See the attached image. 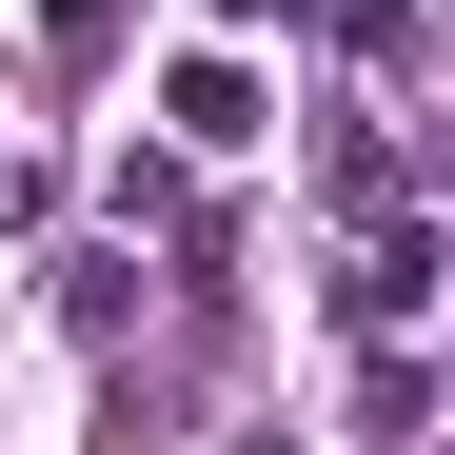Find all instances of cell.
<instances>
[{
    "instance_id": "cell-1",
    "label": "cell",
    "mask_w": 455,
    "mask_h": 455,
    "mask_svg": "<svg viewBox=\"0 0 455 455\" xmlns=\"http://www.w3.org/2000/svg\"><path fill=\"white\" fill-rule=\"evenodd\" d=\"M159 119H179V159H238V139H258V60H179Z\"/></svg>"
},
{
    "instance_id": "cell-2",
    "label": "cell",
    "mask_w": 455,
    "mask_h": 455,
    "mask_svg": "<svg viewBox=\"0 0 455 455\" xmlns=\"http://www.w3.org/2000/svg\"><path fill=\"white\" fill-rule=\"evenodd\" d=\"M416 297H435V238H416V218H396V238H376V258H356V317H376V337H396V317H416Z\"/></svg>"
},
{
    "instance_id": "cell-3",
    "label": "cell",
    "mask_w": 455,
    "mask_h": 455,
    "mask_svg": "<svg viewBox=\"0 0 455 455\" xmlns=\"http://www.w3.org/2000/svg\"><path fill=\"white\" fill-rule=\"evenodd\" d=\"M119 20H139V0H40V60L80 80V60H119Z\"/></svg>"
},
{
    "instance_id": "cell-4",
    "label": "cell",
    "mask_w": 455,
    "mask_h": 455,
    "mask_svg": "<svg viewBox=\"0 0 455 455\" xmlns=\"http://www.w3.org/2000/svg\"><path fill=\"white\" fill-rule=\"evenodd\" d=\"M238 20H317V0H238Z\"/></svg>"
},
{
    "instance_id": "cell-5",
    "label": "cell",
    "mask_w": 455,
    "mask_h": 455,
    "mask_svg": "<svg viewBox=\"0 0 455 455\" xmlns=\"http://www.w3.org/2000/svg\"><path fill=\"white\" fill-rule=\"evenodd\" d=\"M258 455H297V435H258Z\"/></svg>"
}]
</instances>
